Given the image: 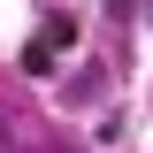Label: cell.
Masks as SVG:
<instances>
[{
    "label": "cell",
    "instance_id": "cell-1",
    "mask_svg": "<svg viewBox=\"0 0 153 153\" xmlns=\"http://www.w3.org/2000/svg\"><path fill=\"white\" fill-rule=\"evenodd\" d=\"M69 38H76V23H69V16H46V23H38V38L23 46L16 69H23V76H54V54L69 46Z\"/></svg>",
    "mask_w": 153,
    "mask_h": 153
},
{
    "label": "cell",
    "instance_id": "cell-2",
    "mask_svg": "<svg viewBox=\"0 0 153 153\" xmlns=\"http://www.w3.org/2000/svg\"><path fill=\"white\" fill-rule=\"evenodd\" d=\"M0 146H8V153H61L54 138L38 130V123H23V115H0Z\"/></svg>",
    "mask_w": 153,
    "mask_h": 153
}]
</instances>
